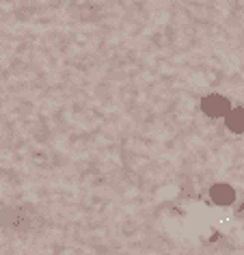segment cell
I'll return each instance as SVG.
<instances>
[{
  "instance_id": "cell-3",
  "label": "cell",
  "mask_w": 244,
  "mask_h": 255,
  "mask_svg": "<svg viewBox=\"0 0 244 255\" xmlns=\"http://www.w3.org/2000/svg\"><path fill=\"white\" fill-rule=\"evenodd\" d=\"M223 121L231 134H244V106H234Z\"/></svg>"
},
{
  "instance_id": "cell-2",
  "label": "cell",
  "mask_w": 244,
  "mask_h": 255,
  "mask_svg": "<svg viewBox=\"0 0 244 255\" xmlns=\"http://www.w3.org/2000/svg\"><path fill=\"white\" fill-rule=\"evenodd\" d=\"M210 199H212V203H216V206H221V208H229V206H234L236 203L238 193H236V188L231 186V184L216 182L214 186L210 188Z\"/></svg>"
},
{
  "instance_id": "cell-1",
  "label": "cell",
  "mask_w": 244,
  "mask_h": 255,
  "mask_svg": "<svg viewBox=\"0 0 244 255\" xmlns=\"http://www.w3.org/2000/svg\"><path fill=\"white\" fill-rule=\"evenodd\" d=\"M199 108H201V113L210 119H225L231 108H234V104H231L229 98L223 93H208L201 98Z\"/></svg>"
}]
</instances>
